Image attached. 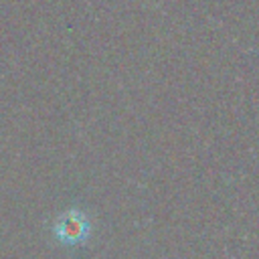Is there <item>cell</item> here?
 Instances as JSON below:
<instances>
[{
  "mask_svg": "<svg viewBox=\"0 0 259 259\" xmlns=\"http://www.w3.org/2000/svg\"><path fill=\"white\" fill-rule=\"evenodd\" d=\"M85 235H87V221L77 212H69L57 225V237L65 243H79L81 239H85Z\"/></svg>",
  "mask_w": 259,
  "mask_h": 259,
  "instance_id": "obj_1",
  "label": "cell"
}]
</instances>
